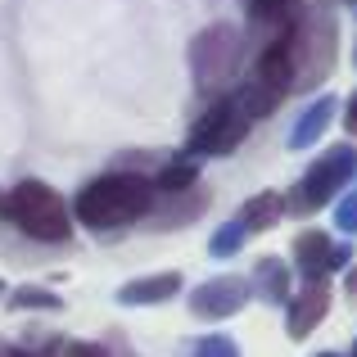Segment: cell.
Instances as JSON below:
<instances>
[{
  "label": "cell",
  "mask_w": 357,
  "mask_h": 357,
  "mask_svg": "<svg viewBox=\"0 0 357 357\" xmlns=\"http://www.w3.org/2000/svg\"><path fill=\"white\" fill-rule=\"evenodd\" d=\"M344 131H349V136H357V91L349 96V105H344Z\"/></svg>",
  "instance_id": "cell-21"
},
{
  "label": "cell",
  "mask_w": 357,
  "mask_h": 357,
  "mask_svg": "<svg viewBox=\"0 0 357 357\" xmlns=\"http://www.w3.org/2000/svg\"><path fill=\"white\" fill-rule=\"evenodd\" d=\"M195 181H199V163H195L190 154H181V158H172V163H163V167H158V176H154V190L185 195Z\"/></svg>",
  "instance_id": "cell-14"
},
{
  "label": "cell",
  "mask_w": 357,
  "mask_h": 357,
  "mask_svg": "<svg viewBox=\"0 0 357 357\" xmlns=\"http://www.w3.org/2000/svg\"><path fill=\"white\" fill-rule=\"evenodd\" d=\"M9 357H59V344H45V349H9Z\"/></svg>",
  "instance_id": "cell-20"
},
{
  "label": "cell",
  "mask_w": 357,
  "mask_h": 357,
  "mask_svg": "<svg viewBox=\"0 0 357 357\" xmlns=\"http://www.w3.org/2000/svg\"><path fill=\"white\" fill-rule=\"evenodd\" d=\"M331 312V280H307L289 298V340H307Z\"/></svg>",
  "instance_id": "cell-9"
},
{
  "label": "cell",
  "mask_w": 357,
  "mask_h": 357,
  "mask_svg": "<svg viewBox=\"0 0 357 357\" xmlns=\"http://www.w3.org/2000/svg\"><path fill=\"white\" fill-rule=\"evenodd\" d=\"M154 204H158V190L149 176L109 172V176H96V181L82 185L68 213L91 231H118V227H131V222L149 218Z\"/></svg>",
  "instance_id": "cell-1"
},
{
  "label": "cell",
  "mask_w": 357,
  "mask_h": 357,
  "mask_svg": "<svg viewBox=\"0 0 357 357\" xmlns=\"http://www.w3.org/2000/svg\"><path fill=\"white\" fill-rule=\"evenodd\" d=\"M335 222H340V231L357 236V190H353V195H344V199L335 204Z\"/></svg>",
  "instance_id": "cell-18"
},
{
  "label": "cell",
  "mask_w": 357,
  "mask_h": 357,
  "mask_svg": "<svg viewBox=\"0 0 357 357\" xmlns=\"http://www.w3.org/2000/svg\"><path fill=\"white\" fill-rule=\"evenodd\" d=\"M68 357H109V353L100 349V344H73V349H68Z\"/></svg>",
  "instance_id": "cell-22"
},
{
  "label": "cell",
  "mask_w": 357,
  "mask_h": 357,
  "mask_svg": "<svg viewBox=\"0 0 357 357\" xmlns=\"http://www.w3.org/2000/svg\"><path fill=\"white\" fill-rule=\"evenodd\" d=\"M317 357H340V353H317Z\"/></svg>",
  "instance_id": "cell-23"
},
{
  "label": "cell",
  "mask_w": 357,
  "mask_h": 357,
  "mask_svg": "<svg viewBox=\"0 0 357 357\" xmlns=\"http://www.w3.org/2000/svg\"><path fill=\"white\" fill-rule=\"evenodd\" d=\"M331 114H335V100H331V96H321L317 105H307L303 114H298L294 131H289V145H294V149L317 145V140L326 136V127H331Z\"/></svg>",
  "instance_id": "cell-13"
},
{
  "label": "cell",
  "mask_w": 357,
  "mask_h": 357,
  "mask_svg": "<svg viewBox=\"0 0 357 357\" xmlns=\"http://www.w3.org/2000/svg\"><path fill=\"white\" fill-rule=\"evenodd\" d=\"M353 357H357V340H353Z\"/></svg>",
  "instance_id": "cell-25"
},
{
  "label": "cell",
  "mask_w": 357,
  "mask_h": 357,
  "mask_svg": "<svg viewBox=\"0 0 357 357\" xmlns=\"http://www.w3.org/2000/svg\"><path fill=\"white\" fill-rule=\"evenodd\" d=\"M0 213H5L9 227H18L27 240L63 244L73 236V213H68V204H63V195L54 190V185L36 181V176L18 181L14 190L0 199Z\"/></svg>",
  "instance_id": "cell-2"
},
{
  "label": "cell",
  "mask_w": 357,
  "mask_h": 357,
  "mask_svg": "<svg viewBox=\"0 0 357 357\" xmlns=\"http://www.w3.org/2000/svg\"><path fill=\"white\" fill-rule=\"evenodd\" d=\"M280 218H285V199L267 190V195H253V199H244V204H240L236 227L244 231V240H249V236H262V231H271Z\"/></svg>",
  "instance_id": "cell-11"
},
{
  "label": "cell",
  "mask_w": 357,
  "mask_h": 357,
  "mask_svg": "<svg viewBox=\"0 0 357 357\" xmlns=\"http://www.w3.org/2000/svg\"><path fill=\"white\" fill-rule=\"evenodd\" d=\"M0 289H5V285H0Z\"/></svg>",
  "instance_id": "cell-26"
},
{
  "label": "cell",
  "mask_w": 357,
  "mask_h": 357,
  "mask_svg": "<svg viewBox=\"0 0 357 357\" xmlns=\"http://www.w3.org/2000/svg\"><path fill=\"white\" fill-rule=\"evenodd\" d=\"M240 59H244V36L231 23H213L190 41V73L199 91H213V96H222L236 82Z\"/></svg>",
  "instance_id": "cell-3"
},
{
  "label": "cell",
  "mask_w": 357,
  "mask_h": 357,
  "mask_svg": "<svg viewBox=\"0 0 357 357\" xmlns=\"http://www.w3.org/2000/svg\"><path fill=\"white\" fill-rule=\"evenodd\" d=\"M353 176H357V149H349V145L326 149V154L303 172V181H298V190L285 199V208H298V213L326 208V204H331Z\"/></svg>",
  "instance_id": "cell-4"
},
{
  "label": "cell",
  "mask_w": 357,
  "mask_h": 357,
  "mask_svg": "<svg viewBox=\"0 0 357 357\" xmlns=\"http://www.w3.org/2000/svg\"><path fill=\"white\" fill-rule=\"evenodd\" d=\"M249 294H262L267 303H285V298H289V267L276 258V253L258 258L253 280H249Z\"/></svg>",
  "instance_id": "cell-12"
},
{
  "label": "cell",
  "mask_w": 357,
  "mask_h": 357,
  "mask_svg": "<svg viewBox=\"0 0 357 357\" xmlns=\"http://www.w3.org/2000/svg\"><path fill=\"white\" fill-rule=\"evenodd\" d=\"M190 357H240V349L227 340V335H204V340L190 349Z\"/></svg>",
  "instance_id": "cell-17"
},
{
  "label": "cell",
  "mask_w": 357,
  "mask_h": 357,
  "mask_svg": "<svg viewBox=\"0 0 357 357\" xmlns=\"http://www.w3.org/2000/svg\"><path fill=\"white\" fill-rule=\"evenodd\" d=\"M289 50H294V91L326 82L335 63V23L331 18H298L289 23Z\"/></svg>",
  "instance_id": "cell-5"
},
{
  "label": "cell",
  "mask_w": 357,
  "mask_h": 357,
  "mask_svg": "<svg viewBox=\"0 0 357 357\" xmlns=\"http://www.w3.org/2000/svg\"><path fill=\"white\" fill-rule=\"evenodd\" d=\"M244 9H249L253 18H258V23H276V18H285L289 9L298 5V0H240Z\"/></svg>",
  "instance_id": "cell-16"
},
{
  "label": "cell",
  "mask_w": 357,
  "mask_h": 357,
  "mask_svg": "<svg viewBox=\"0 0 357 357\" xmlns=\"http://www.w3.org/2000/svg\"><path fill=\"white\" fill-rule=\"evenodd\" d=\"M9 307H18V312H27V307H45V312H54L59 307V294H50V289L41 285H23L9 294Z\"/></svg>",
  "instance_id": "cell-15"
},
{
  "label": "cell",
  "mask_w": 357,
  "mask_h": 357,
  "mask_svg": "<svg viewBox=\"0 0 357 357\" xmlns=\"http://www.w3.org/2000/svg\"><path fill=\"white\" fill-rule=\"evenodd\" d=\"M249 303V280L244 276H213L190 294V312L199 321H227Z\"/></svg>",
  "instance_id": "cell-8"
},
{
  "label": "cell",
  "mask_w": 357,
  "mask_h": 357,
  "mask_svg": "<svg viewBox=\"0 0 357 357\" xmlns=\"http://www.w3.org/2000/svg\"><path fill=\"white\" fill-rule=\"evenodd\" d=\"M289 253H294V267H298V276H303V280H326L331 271L349 267V258H353L349 244H335L326 231H303Z\"/></svg>",
  "instance_id": "cell-7"
},
{
  "label": "cell",
  "mask_w": 357,
  "mask_h": 357,
  "mask_svg": "<svg viewBox=\"0 0 357 357\" xmlns=\"http://www.w3.org/2000/svg\"><path fill=\"white\" fill-rule=\"evenodd\" d=\"M349 5H353V14H357V0H349Z\"/></svg>",
  "instance_id": "cell-24"
},
{
  "label": "cell",
  "mask_w": 357,
  "mask_h": 357,
  "mask_svg": "<svg viewBox=\"0 0 357 357\" xmlns=\"http://www.w3.org/2000/svg\"><path fill=\"white\" fill-rule=\"evenodd\" d=\"M240 244H244V231L236 227V222H231V227L222 231L218 240H213V253H231V249H240Z\"/></svg>",
  "instance_id": "cell-19"
},
{
  "label": "cell",
  "mask_w": 357,
  "mask_h": 357,
  "mask_svg": "<svg viewBox=\"0 0 357 357\" xmlns=\"http://www.w3.org/2000/svg\"><path fill=\"white\" fill-rule=\"evenodd\" d=\"M181 289V271H154V276H140V280H127L118 289V303L122 307H145V303H163Z\"/></svg>",
  "instance_id": "cell-10"
},
{
  "label": "cell",
  "mask_w": 357,
  "mask_h": 357,
  "mask_svg": "<svg viewBox=\"0 0 357 357\" xmlns=\"http://www.w3.org/2000/svg\"><path fill=\"white\" fill-rule=\"evenodd\" d=\"M249 127H253V122L244 118L227 96H222V100H213L208 114H199V122L190 127V136H185V154H190L195 163H199V158H222V154H231V149L249 136Z\"/></svg>",
  "instance_id": "cell-6"
}]
</instances>
